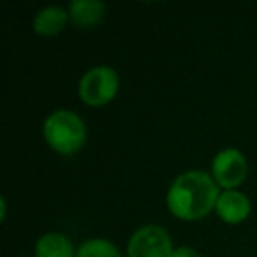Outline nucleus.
<instances>
[{
	"label": "nucleus",
	"mask_w": 257,
	"mask_h": 257,
	"mask_svg": "<svg viewBox=\"0 0 257 257\" xmlns=\"http://www.w3.org/2000/svg\"><path fill=\"white\" fill-rule=\"evenodd\" d=\"M36 257H76L78 248L64 232H46L36 241Z\"/></svg>",
	"instance_id": "obj_9"
},
{
	"label": "nucleus",
	"mask_w": 257,
	"mask_h": 257,
	"mask_svg": "<svg viewBox=\"0 0 257 257\" xmlns=\"http://www.w3.org/2000/svg\"><path fill=\"white\" fill-rule=\"evenodd\" d=\"M246 175L248 162L238 148H224L211 161V176L224 190H238Z\"/></svg>",
	"instance_id": "obj_5"
},
{
	"label": "nucleus",
	"mask_w": 257,
	"mask_h": 257,
	"mask_svg": "<svg viewBox=\"0 0 257 257\" xmlns=\"http://www.w3.org/2000/svg\"><path fill=\"white\" fill-rule=\"evenodd\" d=\"M46 145L58 155H76L86 143L85 120L72 109H55L43 123Z\"/></svg>",
	"instance_id": "obj_2"
},
{
	"label": "nucleus",
	"mask_w": 257,
	"mask_h": 257,
	"mask_svg": "<svg viewBox=\"0 0 257 257\" xmlns=\"http://www.w3.org/2000/svg\"><path fill=\"white\" fill-rule=\"evenodd\" d=\"M106 4L100 0H72L67 6L69 20L78 29H93L106 18Z\"/></svg>",
	"instance_id": "obj_7"
},
{
	"label": "nucleus",
	"mask_w": 257,
	"mask_h": 257,
	"mask_svg": "<svg viewBox=\"0 0 257 257\" xmlns=\"http://www.w3.org/2000/svg\"><path fill=\"white\" fill-rule=\"evenodd\" d=\"M120 90L118 72L109 65H93L81 76L78 83V95L90 107H102L116 97Z\"/></svg>",
	"instance_id": "obj_3"
},
{
	"label": "nucleus",
	"mask_w": 257,
	"mask_h": 257,
	"mask_svg": "<svg viewBox=\"0 0 257 257\" xmlns=\"http://www.w3.org/2000/svg\"><path fill=\"white\" fill-rule=\"evenodd\" d=\"M6 215H8V203L6 197H0V220H6Z\"/></svg>",
	"instance_id": "obj_12"
},
{
	"label": "nucleus",
	"mask_w": 257,
	"mask_h": 257,
	"mask_svg": "<svg viewBox=\"0 0 257 257\" xmlns=\"http://www.w3.org/2000/svg\"><path fill=\"white\" fill-rule=\"evenodd\" d=\"M220 187L211 173L190 169L173 180L166 196V204L173 217L185 222L201 220L215 211Z\"/></svg>",
	"instance_id": "obj_1"
},
{
	"label": "nucleus",
	"mask_w": 257,
	"mask_h": 257,
	"mask_svg": "<svg viewBox=\"0 0 257 257\" xmlns=\"http://www.w3.org/2000/svg\"><path fill=\"white\" fill-rule=\"evenodd\" d=\"M69 13L67 8H60V6H48V8L37 11L34 16V32L41 37H53L58 36L65 30L69 25Z\"/></svg>",
	"instance_id": "obj_8"
},
{
	"label": "nucleus",
	"mask_w": 257,
	"mask_h": 257,
	"mask_svg": "<svg viewBox=\"0 0 257 257\" xmlns=\"http://www.w3.org/2000/svg\"><path fill=\"white\" fill-rule=\"evenodd\" d=\"M250 211H252V203L241 190H222L215 206V213L218 215V218L231 225L245 222Z\"/></svg>",
	"instance_id": "obj_6"
},
{
	"label": "nucleus",
	"mask_w": 257,
	"mask_h": 257,
	"mask_svg": "<svg viewBox=\"0 0 257 257\" xmlns=\"http://www.w3.org/2000/svg\"><path fill=\"white\" fill-rule=\"evenodd\" d=\"M173 238L159 224H147L133 232L127 243V257H171Z\"/></svg>",
	"instance_id": "obj_4"
},
{
	"label": "nucleus",
	"mask_w": 257,
	"mask_h": 257,
	"mask_svg": "<svg viewBox=\"0 0 257 257\" xmlns=\"http://www.w3.org/2000/svg\"><path fill=\"white\" fill-rule=\"evenodd\" d=\"M76 257H123V253L109 239L90 238L78 246Z\"/></svg>",
	"instance_id": "obj_10"
},
{
	"label": "nucleus",
	"mask_w": 257,
	"mask_h": 257,
	"mask_svg": "<svg viewBox=\"0 0 257 257\" xmlns=\"http://www.w3.org/2000/svg\"><path fill=\"white\" fill-rule=\"evenodd\" d=\"M22 257H29V255H22Z\"/></svg>",
	"instance_id": "obj_13"
},
{
	"label": "nucleus",
	"mask_w": 257,
	"mask_h": 257,
	"mask_svg": "<svg viewBox=\"0 0 257 257\" xmlns=\"http://www.w3.org/2000/svg\"><path fill=\"white\" fill-rule=\"evenodd\" d=\"M171 257H201V253L197 252L196 248H192V246H176L175 250H173V255Z\"/></svg>",
	"instance_id": "obj_11"
}]
</instances>
